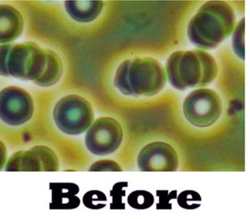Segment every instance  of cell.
<instances>
[{"label": "cell", "mask_w": 250, "mask_h": 219, "mask_svg": "<svg viewBox=\"0 0 250 219\" xmlns=\"http://www.w3.org/2000/svg\"><path fill=\"white\" fill-rule=\"evenodd\" d=\"M235 24V14L225 1L204 3L188 25L191 43L202 50L216 49L230 36Z\"/></svg>", "instance_id": "cell-1"}, {"label": "cell", "mask_w": 250, "mask_h": 219, "mask_svg": "<svg viewBox=\"0 0 250 219\" xmlns=\"http://www.w3.org/2000/svg\"><path fill=\"white\" fill-rule=\"evenodd\" d=\"M165 70L171 85L184 91L205 88L213 83L218 74V64L214 58L205 50H180L168 57Z\"/></svg>", "instance_id": "cell-2"}, {"label": "cell", "mask_w": 250, "mask_h": 219, "mask_svg": "<svg viewBox=\"0 0 250 219\" xmlns=\"http://www.w3.org/2000/svg\"><path fill=\"white\" fill-rule=\"evenodd\" d=\"M166 70L154 58H136L124 61L117 68L114 86L123 94L151 97L162 91L167 83Z\"/></svg>", "instance_id": "cell-3"}, {"label": "cell", "mask_w": 250, "mask_h": 219, "mask_svg": "<svg viewBox=\"0 0 250 219\" xmlns=\"http://www.w3.org/2000/svg\"><path fill=\"white\" fill-rule=\"evenodd\" d=\"M47 52L38 43H6L0 47V73L22 81L39 80L46 68Z\"/></svg>", "instance_id": "cell-4"}, {"label": "cell", "mask_w": 250, "mask_h": 219, "mask_svg": "<svg viewBox=\"0 0 250 219\" xmlns=\"http://www.w3.org/2000/svg\"><path fill=\"white\" fill-rule=\"evenodd\" d=\"M54 122L60 131L68 135H80L87 131L94 122L91 102L77 94L60 99L53 112Z\"/></svg>", "instance_id": "cell-5"}, {"label": "cell", "mask_w": 250, "mask_h": 219, "mask_svg": "<svg viewBox=\"0 0 250 219\" xmlns=\"http://www.w3.org/2000/svg\"><path fill=\"white\" fill-rule=\"evenodd\" d=\"M222 111L221 99L210 88H196L188 94L183 103L186 119L198 128L213 125L221 116Z\"/></svg>", "instance_id": "cell-6"}, {"label": "cell", "mask_w": 250, "mask_h": 219, "mask_svg": "<svg viewBox=\"0 0 250 219\" xmlns=\"http://www.w3.org/2000/svg\"><path fill=\"white\" fill-rule=\"evenodd\" d=\"M122 126L111 117L95 120L86 132L85 145L88 151L98 156L113 154L123 141Z\"/></svg>", "instance_id": "cell-7"}, {"label": "cell", "mask_w": 250, "mask_h": 219, "mask_svg": "<svg viewBox=\"0 0 250 219\" xmlns=\"http://www.w3.org/2000/svg\"><path fill=\"white\" fill-rule=\"evenodd\" d=\"M34 113V100L24 88L9 86L0 92V118L6 124L23 125L31 119Z\"/></svg>", "instance_id": "cell-8"}, {"label": "cell", "mask_w": 250, "mask_h": 219, "mask_svg": "<svg viewBox=\"0 0 250 219\" xmlns=\"http://www.w3.org/2000/svg\"><path fill=\"white\" fill-rule=\"evenodd\" d=\"M60 161L51 148L35 146L29 150L13 154L5 167L6 172H57Z\"/></svg>", "instance_id": "cell-9"}, {"label": "cell", "mask_w": 250, "mask_h": 219, "mask_svg": "<svg viewBox=\"0 0 250 219\" xmlns=\"http://www.w3.org/2000/svg\"><path fill=\"white\" fill-rule=\"evenodd\" d=\"M137 163L142 172H174L179 168V157L167 142H154L141 149Z\"/></svg>", "instance_id": "cell-10"}, {"label": "cell", "mask_w": 250, "mask_h": 219, "mask_svg": "<svg viewBox=\"0 0 250 219\" xmlns=\"http://www.w3.org/2000/svg\"><path fill=\"white\" fill-rule=\"evenodd\" d=\"M23 16L17 9L8 4L0 6V43H11L23 34Z\"/></svg>", "instance_id": "cell-11"}, {"label": "cell", "mask_w": 250, "mask_h": 219, "mask_svg": "<svg viewBox=\"0 0 250 219\" xmlns=\"http://www.w3.org/2000/svg\"><path fill=\"white\" fill-rule=\"evenodd\" d=\"M64 7L71 19L79 23H90L99 17L104 7L100 0H68Z\"/></svg>", "instance_id": "cell-12"}, {"label": "cell", "mask_w": 250, "mask_h": 219, "mask_svg": "<svg viewBox=\"0 0 250 219\" xmlns=\"http://www.w3.org/2000/svg\"><path fill=\"white\" fill-rule=\"evenodd\" d=\"M52 190V202L50 209H74L80 204V200L76 197L80 188L74 183H50Z\"/></svg>", "instance_id": "cell-13"}, {"label": "cell", "mask_w": 250, "mask_h": 219, "mask_svg": "<svg viewBox=\"0 0 250 219\" xmlns=\"http://www.w3.org/2000/svg\"><path fill=\"white\" fill-rule=\"evenodd\" d=\"M47 52V64L42 76L34 81V84L40 87H51L56 84L62 77V62L59 54L51 49H46Z\"/></svg>", "instance_id": "cell-14"}, {"label": "cell", "mask_w": 250, "mask_h": 219, "mask_svg": "<svg viewBox=\"0 0 250 219\" xmlns=\"http://www.w3.org/2000/svg\"><path fill=\"white\" fill-rule=\"evenodd\" d=\"M154 202V196L147 191H134L128 197L129 206L138 210L150 208Z\"/></svg>", "instance_id": "cell-15"}, {"label": "cell", "mask_w": 250, "mask_h": 219, "mask_svg": "<svg viewBox=\"0 0 250 219\" xmlns=\"http://www.w3.org/2000/svg\"><path fill=\"white\" fill-rule=\"evenodd\" d=\"M245 18L242 19L233 32V49L238 57L241 60H245Z\"/></svg>", "instance_id": "cell-16"}, {"label": "cell", "mask_w": 250, "mask_h": 219, "mask_svg": "<svg viewBox=\"0 0 250 219\" xmlns=\"http://www.w3.org/2000/svg\"><path fill=\"white\" fill-rule=\"evenodd\" d=\"M107 201L105 194L100 191H90L86 193L83 196V202L85 207L90 209H101L104 208L106 203H103Z\"/></svg>", "instance_id": "cell-17"}, {"label": "cell", "mask_w": 250, "mask_h": 219, "mask_svg": "<svg viewBox=\"0 0 250 219\" xmlns=\"http://www.w3.org/2000/svg\"><path fill=\"white\" fill-rule=\"evenodd\" d=\"M127 182H119L114 186L113 190L111 191V195L113 197V202L111 205V209H122L125 208V204H123L122 198L125 195V190H123L124 187H127Z\"/></svg>", "instance_id": "cell-18"}, {"label": "cell", "mask_w": 250, "mask_h": 219, "mask_svg": "<svg viewBox=\"0 0 250 219\" xmlns=\"http://www.w3.org/2000/svg\"><path fill=\"white\" fill-rule=\"evenodd\" d=\"M90 172H103V171H113V172H121L122 168L118 162L114 160H100L94 162L89 168Z\"/></svg>", "instance_id": "cell-19"}]
</instances>
